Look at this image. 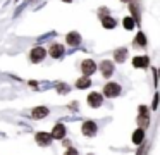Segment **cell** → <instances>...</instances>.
I'll return each mask as SVG.
<instances>
[{
    "instance_id": "obj_1",
    "label": "cell",
    "mask_w": 160,
    "mask_h": 155,
    "mask_svg": "<svg viewBox=\"0 0 160 155\" xmlns=\"http://www.w3.org/2000/svg\"><path fill=\"white\" fill-rule=\"evenodd\" d=\"M121 91H122V88H121V85H117V83H107L105 88H103V93H105L107 98H114V96H117Z\"/></svg>"
},
{
    "instance_id": "obj_2",
    "label": "cell",
    "mask_w": 160,
    "mask_h": 155,
    "mask_svg": "<svg viewBox=\"0 0 160 155\" xmlns=\"http://www.w3.org/2000/svg\"><path fill=\"white\" fill-rule=\"evenodd\" d=\"M45 55H47V52H45V48H42V47H35L31 50V54H29V59H31V62H42L43 59H45Z\"/></svg>"
},
{
    "instance_id": "obj_3",
    "label": "cell",
    "mask_w": 160,
    "mask_h": 155,
    "mask_svg": "<svg viewBox=\"0 0 160 155\" xmlns=\"http://www.w3.org/2000/svg\"><path fill=\"white\" fill-rule=\"evenodd\" d=\"M102 102H103V95H102V93H90V95H88V103H90V107H93V109H98V107L102 105Z\"/></svg>"
},
{
    "instance_id": "obj_4",
    "label": "cell",
    "mask_w": 160,
    "mask_h": 155,
    "mask_svg": "<svg viewBox=\"0 0 160 155\" xmlns=\"http://www.w3.org/2000/svg\"><path fill=\"white\" fill-rule=\"evenodd\" d=\"M81 71H83L84 76H91L95 71H97V64H95L93 60H83V64H81Z\"/></svg>"
},
{
    "instance_id": "obj_5",
    "label": "cell",
    "mask_w": 160,
    "mask_h": 155,
    "mask_svg": "<svg viewBox=\"0 0 160 155\" xmlns=\"http://www.w3.org/2000/svg\"><path fill=\"white\" fill-rule=\"evenodd\" d=\"M81 131H83L84 136H95L97 134V124L93 121H86L83 124V127H81Z\"/></svg>"
},
{
    "instance_id": "obj_6",
    "label": "cell",
    "mask_w": 160,
    "mask_h": 155,
    "mask_svg": "<svg viewBox=\"0 0 160 155\" xmlns=\"http://www.w3.org/2000/svg\"><path fill=\"white\" fill-rule=\"evenodd\" d=\"M66 41H67V45H71V47H78V45L81 43V34L76 33V31H71V33H67Z\"/></svg>"
},
{
    "instance_id": "obj_7",
    "label": "cell",
    "mask_w": 160,
    "mask_h": 155,
    "mask_svg": "<svg viewBox=\"0 0 160 155\" xmlns=\"http://www.w3.org/2000/svg\"><path fill=\"white\" fill-rule=\"evenodd\" d=\"M150 64V59L146 57V55H139V57H134L132 59V65L138 69H143V67H148Z\"/></svg>"
},
{
    "instance_id": "obj_8",
    "label": "cell",
    "mask_w": 160,
    "mask_h": 155,
    "mask_svg": "<svg viewBox=\"0 0 160 155\" xmlns=\"http://www.w3.org/2000/svg\"><path fill=\"white\" fill-rule=\"evenodd\" d=\"M100 69H102V74H103L105 78H110L112 72H114V64H112L110 60H103L100 64Z\"/></svg>"
},
{
    "instance_id": "obj_9",
    "label": "cell",
    "mask_w": 160,
    "mask_h": 155,
    "mask_svg": "<svg viewBox=\"0 0 160 155\" xmlns=\"http://www.w3.org/2000/svg\"><path fill=\"white\" fill-rule=\"evenodd\" d=\"M52 138H55V140H62L64 136H66V127H64V124H55V127L52 129V134H50Z\"/></svg>"
},
{
    "instance_id": "obj_10",
    "label": "cell",
    "mask_w": 160,
    "mask_h": 155,
    "mask_svg": "<svg viewBox=\"0 0 160 155\" xmlns=\"http://www.w3.org/2000/svg\"><path fill=\"white\" fill-rule=\"evenodd\" d=\"M50 55H52L53 59H59L64 55V45L60 43H53L52 47H50Z\"/></svg>"
},
{
    "instance_id": "obj_11",
    "label": "cell",
    "mask_w": 160,
    "mask_h": 155,
    "mask_svg": "<svg viewBox=\"0 0 160 155\" xmlns=\"http://www.w3.org/2000/svg\"><path fill=\"white\" fill-rule=\"evenodd\" d=\"M50 141H52V136H50L48 133H38V134H36V143L42 145V147L50 145Z\"/></svg>"
},
{
    "instance_id": "obj_12",
    "label": "cell",
    "mask_w": 160,
    "mask_h": 155,
    "mask_svg": "<svg viewBox=\"0 0 160 155\" xmlns=\"http://www.w3.org/2000/svg\"><path fill=\"white\" fill-rule=\"evenodd\" d=\"M143 140H145V131H143V127H138V129L132 133V143L139 145Z\"/></svg>"
},
{
    "instance_id": "obj_13",
    "label": "cell",
    "mask_w": 160,
    "mask_h": 155,
    "mask_svg": "<svg viewBox=\"0 0 160 155\" xmlns=\"http://www.w3.org/2000/svg\"><path fill=\"white\" fill-rule=\"evenodd\" d=\"M48 116V109L47 107H36L33 109V117L35 119H42V117H47Z\"/></svg>"
},
{
    "instance_id": "obj_14",
    "label": "cell",
    "mask_w": 160,
    "mask_h": 155,
    "mask_svg": "<svg viewBox=\"0 0 160 155\" xmlns=\"http://www.w3.org/2000/svg\"><path fill=\"white\" fill-rule=\"evenodd\" d=\"M102 24H103V28H107V29H114L117 23H115L114 17H110V16H103V17H102Z\"/></svg>"
},
{
    "instance_id": "obj_15",
    "label": "cell",
    "mask_w": 160,
    "mask_h": 155,
    "mask_svg": "<svg viewBox=\"0 0 160 155\" xmlns=\"http://www.w3.org/2000/svg\"><path fill=\"white\" fill-rule=\"evenodd\" d=\"M90 85H91V79H88V76H83V78H79L76 81V88H79V90L88 88Z\"/></svg>"
},
{
    "instance_id": "obj_16",
    "label": "cell",
    "mask_w": 160,
    "mask_h": 155,
    "mask_svg": "<svg viewBox=\"0 0 160 155\" xmlns=\"http://www.w3.org/2000/svg\"><path fill=\"white\" fill-rule=\"evenodd\" d=\"M126 57H128V50H126V48H119V50H115V60L117 62H124Z\"/></svg>"
},
{
    "instance_id": "obj_17",
    "label": "cell",
    "mask_w": 160,
    "mask_h": 155,
    "mask_svg": "<svg viewBox=\"0 0 160 155\" xmlns=\"http://www.w3.org/2000/svg\"><path fill=\"white\" fill-rule=\"evenodd\" d=\"M122 24H124L126 29H132V28L136 26V19H134V17H124Z\"/></svg>"
},
{
    "instance_id": "obj_18",
    "label": "cell",
    "mask_w": 160,
    "mask_h": 155,
    "mask_svg": "<svg viewBox=\"0 0 160 155\" xmlns=\"http://www.w3.org/2000/svg\"><path fill=\"white\" fill-rule=\"evenodd\" d=\"M136 43L139 45V47H146V38L143 33H138L136 34Z\"/></svg>"
},
{
    "instance_id": "obj_19",
    "label": "cell",
    "mask_w": 160,
    "mask_h": 155,
    "mask_svg": "<svg viewBox=\"0 0 160 155\" xmlns=\"http://www.w3.org/2000/svg\"><path fill=\"white\" fill-rule=\"evenodd\" d=\"M57 91H59V93H67V91H69V86H67V85H59Z\"/></svg>"
},
{
    "instance_id": "obj_20",
    "label": "cell",
    "mask_w": 160,
    "mask_h": 155,
    "mask_svg": "<svg viewBox=\"0 0 160 155\" xmlns=\"http://www.w3.org/2000/svg\"><path fill=\"white\" fill-rule=\"evenodd\" d=\"M64 155H78V150H76V148H69Z\"/></svg>"
},
{
    "instance_id": "obj_21",
    "label": "cell",
    "mask_w": 160,
    "mask_h": 155,
    "mask_svg": "<svg viewBox=\"0 0 160 155\" xmlns=\"http://www.w3.org/2000/svg\"><path fill=\"white\" fill-rule=\"evenodd\" d=\"M139 114H141V116H148V110H146L145 107L141 105V107H139Z\"/></svg>"
},
{
    "instance_id": "obj_22",
    "label": "cell",
    "mask_w": 160,
    "mask_h": 155,
    "mask_svg": "<svg viewBox=\"0 0 160 155\" xmlns=\"http://www.w3.org/2000/svg\"><path fill=\"white\" fill-rule=\"evenodd\" d=\"M64 2H72V0H64Z\"/></svg>"
},
{
    "instance_id": "obj_23",
    "label": "cell",
    "mask_w": 160,
    "mask_h": 155,
    "mask_svg": "<svg viewBox=\"0 0 160 155\" xmlns=\"http://www.w3.org/2000/svg\"><path fill=\"white\" fill-rule=\"evenodd\" d=\"M122 2H128V0H122Z\"/></svg>"
}]
</instances>
